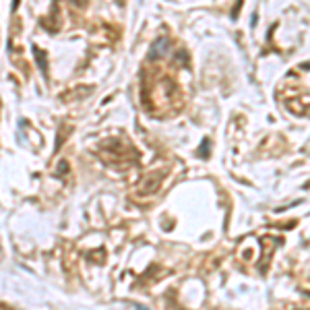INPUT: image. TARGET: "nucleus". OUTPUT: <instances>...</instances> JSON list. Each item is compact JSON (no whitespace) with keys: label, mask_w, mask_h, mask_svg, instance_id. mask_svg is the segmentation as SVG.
<instances>
[{"label":"nucleus","mask_w":310,"mask_h":310,"mask_svg":"<svg viewBox=\"0 0 310 310\" xmlns=\"http://www.w3.org/2000/svg\"><path fill=\"white\" fill-rule=\"evenodd\" d=\"M170 50V39L167 37H159V39H155V44L151 48V54H149V58H161V56H165V52Z\"/></svg>","instance_id":"f257e3e1"}]
</instances>
